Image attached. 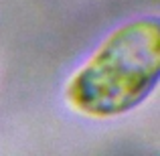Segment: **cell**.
Returning <instances> with one entry per match:
<instances>
[{
    "label": "cell",
    "mask_w": 160,
    "mask_h": 156,
    "mask_svg": "<svg viewBox=\"0 0 160 156\" xmlns=\"http://www.w3.org/2000/svg\"><path fill=\"white\" fill-rule=\"evenodd\" d=\"M160 77V23L138 18L113 31L67 83V102L91 118L138 108Z\"/></svg>",
    "instance_id": "6da1fadb"
}]
</instances>
